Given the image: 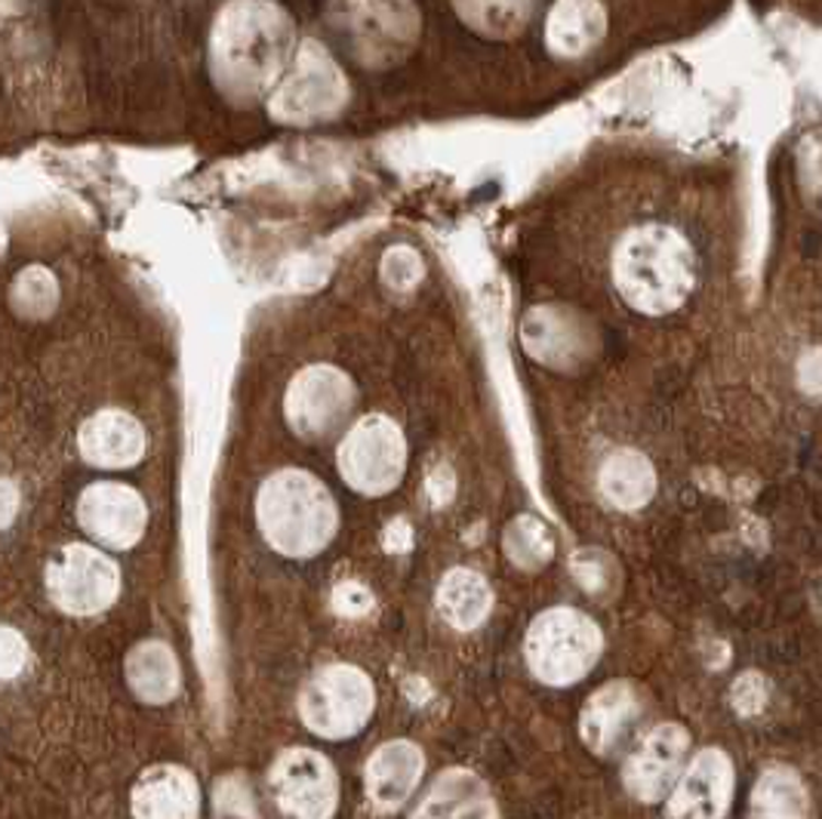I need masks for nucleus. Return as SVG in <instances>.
Instances as JSON below:
<instances>
[{
  "mask_svg": "<svg viewBox=\"0 0 822 819\" xmlns=\"http://www.w3.org/2000/svg\"><path fill=\"white\" fill-rule=\"evenodd\" d=\"M426 771V754L407 739L385 742L367 761V795L379 807H397L413 795Z\"/></svg>",
  "mask_w": 822,
  "mask_h": 819,
  "instance_id": "nucleus-16",
  "label": "nucleus"
},
{
  "mask_svg": "<svg viewBox=\"0 0 822 819\" xmlns=\"http://www.w3.org/2000/svg\"><path fill=\"white\" fill-rule=\"evenodd\" d=\"M691 749V737L681 724H659L641 749L625 764V788L638 801H662L669 798L674 783L681 780V768Z\"/></svg>",
  "mask_w": 822,
  "mask_h": 819,
  "instance_id": "nucleus-10",
  "label": "nucleus"
},
{
  "mask_svg": "<svg viewBox=\"0 0 822 819\" xmlns=\"http://www.w3.org/2000/svg\"><path fill=\"white\" fill-rule=\"evenodd\" d=\"M613 278L625 302L638 312H674L696 284L693 250L678 231L662 226L632 231L616 250Z\"/></svg>",
  "mask_w": 822,
  "mask_h": 819,
  "instance_id": "nucleus-1",
  "label": "nucleus"
},
{
  "mask_svg": "<svg viewBox=\"0 0 822 819\" xmlns=\"http://www.w3.org/2000/svg\"><path fill=\"white\" fill-rule=\"evenodd\" d=\"M638 712H641V696L635 684L610 681L582 708V718H579L582 742L594 754H610L628 737L632 724L638 722Z\"/></svg>",
  "mask_w": 822,
  "mask_h": 819,
  "instance_id": "nucleus-14",
  "label": "nucleus"
},
{
  "mask_svg": "<svg viewBox=\"0 0 822 819\" xmlns=\"http://www.w3.org/2000/svg\"><path fill=\"white\" fill-rule=\"evenodd\" d=\"M275 801L287 817L321 819L336 814L339 780L327 758L312 749H287L268 773Z\"/></svg>",
  "mask_w": 822,
  "mask_h": 819,
  "instance_id": "nucleus-7",
  "label": "nucleus"
},
{
  "mask_svg": "<svg viewBox=\"0 0 822 819\" xmlns=\"http://www.w3.org/2000/svg\"><path fill=\"white\" fill-rule=\"evenodd\" d=\"M333 607H336V613H343V616H363V613L373 610V595H370V589L361 586V582L346 579V582H339V586L333 589Z\"/></svg>",
  "mask_w": 822,
  "mask_h": 819,
  "instance_id": "nucleus-28",
  "label": "nucleus"
},
{
  "mask_svg": "<svg viewBox=\"0 0 822 819\" xmlns=\"http://www.w3.org/2000/svg\"><path fill=\"white\" fill-rule=\"evenodd\" d=\"M570 567H574L576 582L582 586L586 591H592V595H610V591L616 589V582H620V567H616V561L604 552H598V549H582V552H576L570 557Z\"/></svg>",
  "mask_w": 822,
  "mask_h": 819,
  "instance_id": "nucleus-24",
  "label": "nucleus"
},
{
  "mask_svg": "<svg viewBox=\"0 0 822 819\" xmlns=\"http://www.w3.org/2000/svg\"><path fill=\"white\" fill-rule=\"evenodd\" d=\"M78 521L90 540L105 549H132L149 527V508L139 493L127 484L100 481L90 484L78 499Z\"/></svg>",
  "mask_w": 822,
  "mask_h": 819,
  "instance_id": "nucleus-9",
  "label": "nucleus"
},
{
  "mask_svg": "<svg viewBox=\"0 0 822 819\" xmlns=\"http://www.w3.org/2000/svg\"><path fill=\"white\" fill-rule=\"evenodd\" d=\"M407 469V443L401 428L382 416H363L339 443V472L355 491L382 496L395 491Z\"/></svg>",
  "mask_w": 822,
  "mask_h": 819,
  "instance_id": "nucleus-5",
  "label": "nucleus"
},
{
  "mask_svg": "<svg viewBox=\"0 0 822 819\" xmlns=\"http://www.w3.org/2000/svg\"><path fill=\"white\" fill-rule=\"evenodd\" d=\"M604 638L592 616L574 607H552L540 613L524 641L530 672L552 688L582 681L601 659Z\"/></svg>",
  "mask_w": 822,
  "mask_h": 819,
  "instance_id": "nucleus-3",
  "label": "nucleus"
},
{
  "mask_svg": "<svg viewBox=\"0 0 822 819\" xmlns=\"http://www.w3.org/2000/svg\"><path fill=\"white\" fill-rule=\"evenodd\" d=\"M382 542H385V549H389V552H407V549L413 545L410 524H407L404 518L392 521V524L385 527V537H382Z\"/></svg>",
  "mask_w": 822,
  "mask_h": 819,
  "instance_id": "nucleus-31",
  "label": "nucleus"
},
{
  "mask_svg": "<svg viewBox=\"0 0 822 819\" xmlns=\"http://www.w3.org/2000/svg\"><path fill=\"white\" fill-rule=\"evenodd\" d=\"M601 493L610 506L641 508L657 493V472L638 450H616L601 465Z\"/></svg>",
  "mask_w": 822,
  "mask_h": 819,
  "instance_id": "nucleus-17",
  "label": "nucleus"
},
{
  "mask_svg": "<svg viewBox=\"0 0 822 819\" xmlns=\"http://www.w3.org/2000/svg\"><path fill=\"white\" fill-rule=\"evenodd\" d=\"M521 339L536 361L552 367H574L576 361L589 358L594 345L592 330L582 324V318L555 305H540L526 314Z\"/></svg>",
  "mask_w": 822,
  "mask_h": 819,
  "instance_id": "nucleus-12",
  "label": "nucleus"
},
{
  "mask_svg": "<svg viewBox=\"0 0 822 819\" xmlns=\"http://www.w3.org/2000/svg\"><path fill=\"white\" fill-rule=\"evenodd\" d=\"M28 662V644L16 628L0 625V678H16Z\"/></svg>",
  "mask_w": 822,
  "mask_h": 819,
  "instance_id": "nucleus-27",
  "label": "nucleus"
},
{
  "mask_svg": "<svg viewBox=\"0 0 822 819\" xmlns=\"http://www.w3.org/2000/svg\"><path fill=\"white\" fill-rule=\"evenodd\" d=\"M127 681H130V688L136 690L139 700L154 705L166 703L180 690V662H176L173 650L161 641L139 644L127 656Z\"/></svg>",
  "mask_w": 822,
  "mask_h": 819,
  "instance_id": "nucleus-19",
  "label": "nucleus"
},
{
  "mask_svg": "<svg viewBox=\"0 0 822 819\" xmlns=\"http://www.w3.org/2000/svg\"><path fill=\"white\" fill-rule=\"evenodd\" d=\"M146 428L124 410H100L78 431L81 457L100 469H130L146 453Z\"/></svg>",
  "mask_w": 822,
  "mask_h": 819,
  "instance_id": "nucleus-13",
  "label": "nucleus"
},
{
  "mask_svg": "<svg viewBox=\"0 0 822 819\" xmlns=\"http://www.w3.org/2000/svg\"><path fill=\"white\" fill-rule=\"evenodd\" d=\"M733 798V761L721 749H703L681 773L669 801V817L718 819Z\"/></svg>",
  "mask_w": 822,
  "mask_h": 819,
  "instance_id": "nucleus-11",
  "label": "nucleus"
},
{
  "mask_svg": "<svg viewBox=\"0 0 822 819\" xmlns=\"http://www.w3.org/2000/svg\"><path fill=\"white\" fill-rule=\"evenodd\" d=\"M132 814L166 819L198 817L200 786L195 773L176 768V764H158V768L146 771L132 788Z\"/></svg>",
  "mask_w": 822,
  "mask_h": 819,
  "instance_id": "nucleus-15",
  "label": "nucleus"
},
{
  "mask_svg": "<svg viewBox=\"0 0 822 819\" xmlns=\"http://www.w3.org/2000/svg\"><path fill=\"white\" fill-rule=\"evenodd\" d=\"M256 518L268 545L287 557L317 555L333 540L339 521L327 487L299 469H283L265 481Z\"/></svg>",
  "mask_w": 822,
  "mask_h": 819,
  "instance_id": "nucleus-2",
  "label": "nucleus"
},
{
  "mask_svg": "<svg viewBox=\"0 0 822 819\" xmlns=\"http://www.w3.org/2000/svg\"><path fill=\"white\" fill-rule=\"evenodd\" d=\"M47 591L59 610L71 616H93L115 604L120 574L115 561L100 549L66 545L47 567Z\"/></svg>",
  "mask_w": 822,
  "mask_h": 819,
  "instance_id": "nucleus-6",
  "label": "nucleus"
},
{
  "mask_svg": "<svg viewBox=\"0 0 822 819\" xmlns=\"http://www.w3.org/2000/svg\"><path fill=\"white\" fill-rule=\"evenodd\" d=\"M494 607V591L487 586V579L468 567H456L441 579L438 586V610L447 623L456 628H475L487 620Z\"/></svg>",
  "mask_w": 822,
  "mask_h": 819,
  "instance_id": "nucleus-18",
  "label": "nucleus"
},
{
  "mask_svg": "<svg viewBox=\"0 0 822 819\" xmlns=\"http://www.w3.org/2000/svg\"><path fill=\"white\" fill-rule=\"evenodd\" d=\"M502 545H506V555L521 570H540L555 555V540H552L548 527L533 515L514 518L509 530H506V537H502Z\"/></svg>",
  "mask_w": 822,
  "mask_h": 819,
  "instance_id": "nucleus-22",
  "label": "nucleus"
},
{
  "mask_svg": "<svg viewBox=\"0 0 822 819\" xmlns=\"http://www.w3.org/2000/svg\"><path fill=\"white\" fill-rule=\"evenodd\" d=\"M382 278L392 290H413L422 278V263L410 246H395L382 259Z\"/></svg>",
  "mask_w": 822,
  "mask_h": 819,
  "instance_id": "nucleus-25",
  "label": "nucleus"
},
{
  "mask_svg": "<svg viewBox=\"0 0 822 819\" xmlns=\"http://www.w3.org/2000/svg\"><path fill=\"white\" fill-rule=\"evenodd\" d=\"M798 382L807 394L822 397V351H807L798 361Z\"/></svg>",
  "mask_w": 822,
  "mask_h": 819,
  "instance_id": "nucleus-29",
  "label": "nucleus"
},
{
  "mask_svg": "<svg viewBox=\"0 0 822 819\" xmlns=\"http://www.w3.org/2000/svg\"><path fill=\"white\" fill-rule=\"evenodd\" d=\"M351 404H355L351 379L329 364L305 367L287 389V419L293 431L309 441L327 438L346 419Z\"/></svg>",
  "mask_w": 822,
  "mask_h": 819,
  "instance_id": "nucleus-8",
  "label": "nucleus"
},
{
  "mask_svg": "<svg viewBox=\"0 0 822 819\" xmlns=\"http://www.w3.org/2000/svg\"><path fill=\"white\" fill-rule=\"evenodd\" d=\"M730 700H733V708L740 712V715H757L761 708H764V700H767V684H764V678L757 672H745L733 684L730 690Z\"/></svg>",
  "mask_w": 822,
  "mask_h": 819,
  "instance_id": "nucleus-26",
  "label": "nucleus"
},
{
  "mask_svg": "<svg viewBox=\"0 0 822 819\" xmlns=\"http://www.w3.org/2000/svg\"><path fill=\"white\" fill-rule=\"evenodd\" d=\"M377 705L373 681L346 662L327 666L309 678L299 693V718L324 739H346L363 730Z\"/></svg>",
  "mask_w": 822,
  "mask_h": 819,
  "instance_id": "nucleus-4",
  "label": "nucleus"
},
{
  "mask_svg": "<svg viewBox=\"0 0 822 819\" xmlns=\"http://www.w3.org/2000/svg\"><path fill=\"white\" fill-rule=\"evenodd\" d=\"M752 814L755 817H804L807 792L798 773L789 768L764 771L752 795Z\"/></svg>",
  "mask_w": 822,
  "mask_h": 819,
  "instance_id": "nucleus-21",
  "label": "nucleus"
},
{
  "mask_svg": "<svg viewBox=\"0 0 822 819\" xmlns=\"http://www.w3.org/2000/svg\"><path fill=\"white\" fill-rule=\"evenodd\" d=\"M416 814L419 817H496V807L487 786L475 773L447 771Z\"/></svg>",
  "mask_w": 822,
  "mask_h": 819,
  "instance_id": "nucleus-20",
  "label": "nucleus"
},
{
  "mask_svg": "<svg viewBox=\"0 0 822 819\" xmlns=\"http://www.w3.org/2000/svg\"><path fill=\"white\" fill-rule=\"evenodd\" d=\"M59 299V290H56V278H53L47 268H28L22 272L13 284V305H16L19 314L25 318H44V314L53 312Z\"/></svg>",
  "mask_w": 822,
  "mask_h": 819,
  "instance_id": "nucleus-23",
  "label": "nucleus"
},
{
  "mask_svg": "<svg viewBox=\"0 0 822 819\" xmlns=\"http://www.w3.org/2000/svg\"><path fill=\"white\" fill-rule=\"evenodd\" d=\"M19 515V491L13 481H0V530L13 524Z\"/></svg>",
  "mask_w": 822,
  "mask_h": 819,
  "instance_id": "nucleus-32",
  "label": "nucleus"
},
{
  "mask_svg": "<svg viewBox=\"0 0 822 819\" xmlns=\"http://www.w3.org/2000/svg\"><path fill=\"white\" fill-rule=\"evenodd\" d=\"M426 487L435 506H447V503H450V496H453V491H456V477H453V472H450L447 465H438V469L428 475Z\"/></svg>",
  "mask_w": 822,
  "mask_h": 819,
  "instance_id": "nucleus-30",
  "label": "nucleus"
}]
</instances>
